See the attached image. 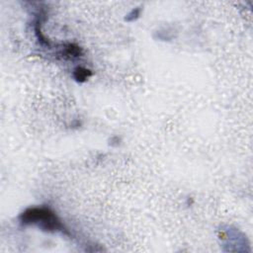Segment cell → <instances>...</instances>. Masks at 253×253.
<instances>
[{"label":"cell","instance_id":"6da1fadb","mask_svg":"<svg viewBox=\"0 0 253 253\" xmlns=\"http://www.w3.org/2000/svg\"><path fill=\"white\" fill-rule=\"evenodd\" d=\"M20 218L24 224H38L44 230L56 231L63 229V225L56 214L45 207L27 209Z\"/></svg>","mask_w":253,"mask_h":253},{"label":"cell","instance_id":"7a4b0ae2","mask_svg":"<svg viewBox=\"0 0 253 253\" xmlns=\"http://www.w3.org/2000/svg\"><path fill=\"white\" fill-rule=\"evenodd\" d=\"M90 75H91L90 70H88L86 68H83V67H77L74 70V77L77 81H80V82L85 81Z\"/></svg>","mask_w":253,"mask_h":253}]
</instances>
